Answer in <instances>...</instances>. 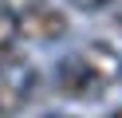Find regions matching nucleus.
<instances>
[{
	"instance_id": "f257e3e1",
	"label": "nucleus",
	"mask_w": 122,
	"mask_h": 118,
	"mask_svg": "<svg viewBox=\"0 0 122 118\" xmlns=\"http://www.w3.org/2000/svg\"><path fill=\"white\" fill-rule=\"evenodd\" d=\"M36 87H40V71H36L24 55H16V51L0 55V110H4V114L20 110L36 94Z\"/></svg>"
},
{
	"instance_id": "f03ea898",
	"label": "nucleus",
	"mask_w": 122,
	"mask_h": 118,
	"mask_svg": "<svg viewBox=\"0 0 122 118\" xmlns=\"http://www.w3.org/2000/svg\"><path fill=\"white\" fill-rule=\"evenodd\" d=\"M55 87H59V94H67V98H75V102L98 98V94L106 91V83L87 67L83 55H67V59L55 67Z\"/></svg>"
},
{
	"instance_id": "7ed1b4c3",
	"label": "nucleus",
	"mask_w": 122,
	"mask_h": 118,
	"mask_svg": "<svg viewBox=\"0 0 122 118\" xmlns=\"http://www.w3.org/2000/svg\"><path fill=\"white\" fill-rule=\"evenodd\" d=\"M67 28H71L67 16L59 8H47V4H36V8L16 16V31L24 39H32V43H55V39L67 36Z\"/></svg>"
},
{
	"instance_id": "20e7f679",
	"label": "nucleus",
	"mask_w": 122,
	"mask_h": 118,
	"mask_svg": "<svg viewBox=\"0 0 122 118\" xmlns=\"http://www.w3.org/2000/svg\"><path fill=\"white\" fill-rule=\"evenodd\" d=\"M79 55L87 59V67L95 71V75L102 79L106 87H110V83H118V79H122V55L114 51L110 43H102V39H95V43H87V47H83Z\"/></svg>"
},
{
	"instance_id": "39448f33",
	"label": "nucleus",
	"mask_w": 122,
	"mask_h": 118,
	"mask_svg": "<svg viewBox=\"0 0 122 118\" xmlns=\"http://www.w3.org/2000/svg\"><path fill=\"white\" fill-rule=\"evenodd\" d=\"M16 39H20V31H16V16H12L8 8H0V55L16 51Z\"/></svg>"
},
{
	"instance_id": "423d86ee",
	"label": "nucleus",
	"mask_w": 122,
	"mask_h": 118,
	"mask_svg": "<svg viewBox=\"0 0 122 118\" xmlns=\"http://www.w3.org/2000/svg\"><path fill=\"white\" fill-rule=\"evenodd\" d=\"M110 118H122V106H118V110H114V114H110Z\"/></svg>"
},
{
	"instance_id": "0eeeda50",
	"label": "nucleus",
	"mask_w": 122,
	"mask_h": 118,
	"mask_svg": "<svg viewBox=\"0 0 122 118\" xmlns=\"http://www.w3.org/2000/svg\"><path fill=\"white\" fill-rule=\"evenodd\" d=\"M0 118H8V114H4V110H0Z\"/></svg>"
}]
</instances>
